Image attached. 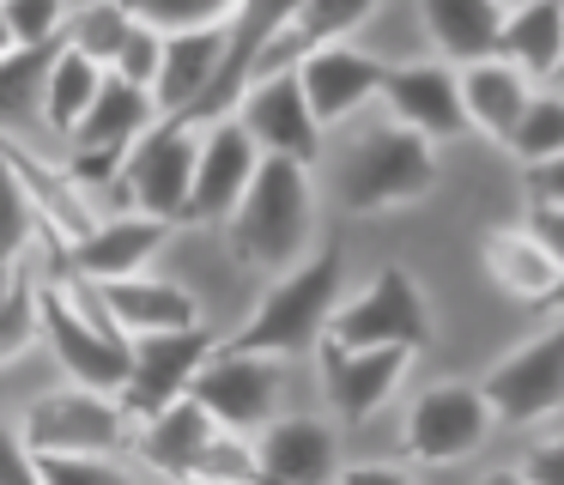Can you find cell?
<instances>
[{
	"label": "cell",
	"mask_w": 564,
	"mask_h": 485,
	"mask_svg": "<svg viewBox=\"0 0 564 485\" xmlns=\"http://www.w3.org/2000/svg\"><path fill=\"white\" fill-rule=\"evenodd\" d=\"M310 225H316V188H310V164L292 158H261L256 182H249L243 206L231 218V249L237 261L268 267V273H292L310 261Z\"/></svg>",
	"instance_id": "6da1fadb"
},
{
	"label": "cell",
	"mask_w": 564,
	"mask_h": 485,
	"mask_svg": "<svg viewBox=\"0 0 564 485\" xmlns=\"http://www.w3.org/2000/svg\"><path fill=\"white\" fill-rule=\"evenodd\" d=\"M340 279H346L340 249L310 255L304 267H292V273L256 303V315L225 340V352L285 358V352H304V346H316V340H328V322H334V310H340Z\"/></svg>",
	"instance_id": "7a4b0ae2"
},
{
	"label": "cell",
	"mask_w": 564,
	"mask_h": 485,
	"mask_svg": "<svg viewBox=\"0 0 564 485\" xmlns=\"http://www.w3.org/2000/svg\"><path fill=\"white\" fill-rule=\"evenodd\" d=\"M43 340L55 364L74 376V388L91 395H122L128 382V340L110 327L98 291L86 279H43Z\"/></svg>",
	"instance_id": "3957f363"
},
{
	"label": "cell",
	"mask_w": 564,
	"mask_h": 485,
	"mask_svg": "<svg viewBox=\"0 0 564 485\" xmlns=\"http://www.w3.org/2000/svg\"><path fill=\"white\" fill-rule=\"evenodd\" d=\"M431 182H437V146L394 128V121L365 133L334 170V194L346 213H389V206L419 201Z\"/></svg>",
	"instance_id": "277c9868"
},
{
	"label": "cell",
	"mask_w": 564,
	"mask_h": 485,
	"mask_svg": "<svg viewBox=\"0 0 564 485\" xmlns=\"http://www.w3.org/2000/svg\"><path fill=\"white\" fill-rule=\"evenodd\" d=\"M195 164H200V128L195 121H159L147 140L128 152L110 188L122 194L128 218H152V225H183L188 194H195Z\"/></svg>",
	"instance_id": "5b68a950"
},
{
	"label": "cell",
	"mask_w": 564,
	"mask_h": 485,
	"mask_svg": "<svg viewBox=\"0 0 564 485\" xmlns=\"http://www.w3.org/2000/svg\"><path fill=\"white\" fill-rule=\"evenodd\" d=\"M128 412L116 395H91V388H50L37 407L25 412L19 436L37 461H110L128 443Z\"/></svg>",
	"instance_id": "8992f818"
},
{
	"label": "cell",
	"mask_w": 564,
	"mask_h": 485,
	"mask_svg": "<svg viewBox=\"0 0 564 485\" xmlns=\"http://www.w3.org/2000/svg\"><path fill=\"white\" fill-rule=\"evenodd\" d=\"M328 340L346 352H413L431 340V310H425V291L413 285L406 267H382L358 298H346L328 322Z\"/></svg>",
	"instance_id": "52a82bcc"
},
{
	"label": "cell",
	"mask_w": 564,
	"mask_h": 485,
	"mask_svg": "<svg viewBox=\"0 0 564 485\" xmlns=\"http://www.w3.org/2000/svg\"><path fill=\"white\" fill-rule=\"evenodd\" d=\"M159 104H152V91H140V85L128 79H104L98 104L86 109V121H79L74 133H67V146H74V182H116V170L128 164V152H134L140 140H147L152 128H159Z\"/></svg>",
	"instance_id": "ba28073f"
},
{
	"label": "cell",
	"mask_w": 564,
	"mask_h": 485,
	"mask_svg": "<svg viewBox=\"0 0 564 485\" xmlns=\"http://www.w3.org/2000/svg\"><path fill=\"white\" fill-rule=\"evenodd\" d=\"M213 334L207 327H183V334H152V340H134L128 346V382H122V412L128 419H159L164 407H176V400H188V388H195V376L207 370L213 358Z\"/></svg>",
	"instance_id": "9c48e42d"
},
{
	"label": "cell",
	"mask_w": 564,
	"mask_h": 485,
	"mask_svg": "<svg viewBox=\"0 0 564 485\" xmlns=\"http://www.w3.org/2000/svg\"><path fill=\"white\" fill-rule=\"evenodd\" d=\"M280 358H256V352H213L207 370L195 376V388L188 395L200 400V412H207L219 431L231 436H256L261 424H273V400H280Z\"/></svg>",
	"instance_id": "30bf717a"
},
{
	"label": "cell",
	"mask_w": 564,
	"mask_h": 485,
	"mask_svg": "<svg viewBox=\"0 0 564 485\" xmlns=\"http://www.w3.org/2000/svg\"><path fill=\"white\" fill-rule=\"evenodd\" d=\"M479 395H486L491 419H510V424H540L546 412H558L564 407V322L491 364Z\"/></svg>",
	"instance_id": "8fae6325"
},
{
	"label": "cell",
	"mask_w": 564,
	"mask_h": 485,
	"mask_svg": "<svg viewBox=\"0 0 564 485\" xmlns=\"http://www.w3.org/2000/svg\"><path fill=\"white\" fill-rule=\"evenodd\" d=\"M491 431V407L479 382H431L425 395L406 407V455L425 467H449V461L474 455Z\"/></svg>",
	"instance_id": "7c38bea8"
},
{
	"label": "cell",
	"mask_w": 564,
	"mask_h": 485,
	"mask_svg": "<svg viewBox=\"0 0 564 485\" xmlns=\"http://www.w3.org/2000/svg\"><path fill=\"white\" fill-rule=\"evenodd\" d=\"M256 170H261V152L243 133V121L237 116L207 121L200 128V164H195V194H188L183 225H231L249 182H256Z\"/></svg>",
	"instance_id": "4fadbf2b"
},
{
	"label": "cell",
	"mask_w": 564,
	"mask_h": 485,
	"mask_svg": "<svg viewBox=\"0 0 564 485\" xmlns=\"http://www.w3.org/2000/svg\"><path fill=\"white\" fill-rule=\"evenodd\" d=\"M237 121H243V133L256 140L261 158L310 164L322 152V128L304 104L297 73H261V79H249V91L237 97Z\"/></svg>",
	"instance_id": "5bb4252c"
},
{
	"label": "cell",
	"mask_w": 564,
	"mask_h": 485,
	"mask_svg": "<svg viewBox=\"0 0 564 485\" xmlns=\"http://www.w3.org/2000/svg\"><path fill=\"white\" fill-rule=\"evenodd\" d=\"M231 24H207V31H183V36H164V67L159 85H152V104H159L164 121H195L207 109V97L219 91V73L231 61Z\"/></svg>",
	"instance_id": "9a60e30c"
},
{
	"label": "cell",
	"mask_w": 564,
	"mask_h": 485,
	"mask_svg": "<svg viewBox=\"0 0 564 485\" xmlns=\"http://www.w3.org/2000/svg\"><path fill=\"white\" fill-rule=\"evenodd\" d=\"M256 485H334L340 479V436L322 419H273L256 436Z\"/></svg>",
	"instance_id": "2e32d148"
},
{
	"label": "cell",
	"mask_w": 564,
	"mask_h": 485,
	"mask_svg": "<svg viewBox=\"0 0 564 485\" xmlns=\"http://www.w3.org/2000/svg\"><path fill=\"white\" fill-rule=\"evenodd\" d=\"M292 73H297V85H304V104H310V116H316V128L346 121L358 104L382 97V85H389V67L358 43H328V48H316V55H304Z\"/></svg>",
	"instance_id": "e0dca14e"
},
{
	"label": "cell",
	"mask_w": 564,
	"mask_h": 485,
	"mask_svg": "<svg viewBox=\"0 0 564 485\" xmlns=\"http://www.w3.org/2000/svg\"><path fill=\"white\" fill-rule=\"evenodd\" d=\"M389 116L394 128L419 133V140H449V133L467 128L462 109V73L437 67V61H406V67H389Z\"/></svg>",
	"instance_id": "ac0fdd59"
},
{
	"label": "cell",
	"mask_w": 564,
	"mask_h": 485,
	"mask_svg": "<svg viewBox=\"0 0 564 485\" xmlns=\"http://www.w3.org/2000/svg\"><path fill=\"white\" fill-rule=\"evenodd\" d=\"M164 230H171V225L116 213V218H104V225H91L74 249H62V267H67V279H86V285L140 279V273H147V261L164 249Z\"/></svg>",
	"instance_id": "d6986e66"
},
{
	"label": "cell",
	"mask_w": 564,
	"mask_h": 485,
	"mask_svg": "<svg viewBox=\"0 0 564 485\" xmlns=\"http://www.w3.org/2000/svg\"><path fill=\"white\" fill-rule=\"evenodd\" d=\"M104 303V315H110V327L134 346V340H152V334H183V327H200V310L195 298H188L183 285H171V279H116V285H91Z\"/></svg>",
	"instance_id": "ffe728a7"
},
{
	"label": "cell",
	"mask_w": 564,
	"mask_h": 485,
	"mask_svg": "<svg viewBox=\"0 0 564 485\" xmlns=\"http://www.w3.org/2000/svg\"><path fill=\"white\" fill-rule=\"evenodd\" d=\"M406 358L413 352H346L334 340H322V376H328V400L340 419H370L382 400L394 395V382L406 376Z\"/></svg>",
	"instance_id": "44dd1931"
},
{
	"label": "cell",
	"mask_w": 564,
	"mask_h": 485,
	"mask_svg": "<svg viewBox=\"0 0 564 485\" xmlns=\"http://www.w3.org/2000/svg\"><path fill=\"white\" fill-rule=\"evenodd\" d=\"M213 436H219V424H213L207 412H200V400L188 395V400H176V407H164L159 419L140 424L134 449H140V461H147L152 473H164L171 485H195V467L213 449Z\"/></svg>",
	"instance_id": "7402d4cb"
},
{
	"label": "cell",
	"mask_w": 564,
	"mask_h": 485,
	"mask_svg": "<svg viewBox=\"0 0 564 485\" xmlns=\"http://www.w3.org/2000/svg\"><path fill=\"white\" fill-rule=\"evenodd\" d=\"M503 12L510 7H498V0H425L419 19H425L431 43L467 73V67H479V61H498Z\"/></svg>",
	"instance_id": "603a6c76"
},
{
	"label": "cell",
	"mask_w": 564,
	"mask_h": 485,
	"mask_svg": "<svg viewBox=\"0 0 564 485\" xmlns=\"http://www.w3.org/2000/svg\"><path fill=\"white\" fill-rule=\"evenodd\" d=\"M498 61H510L528 85L558 79V67H564V0H528V7L503 12Z\"/></svg>",
	"instance_id": "cb8c5ba5"
},
{
	"label": "cell",
	"mask_w": 564,
	"mask_h": 485,
	"mask_svg": "<svg viewBox=\"0 0 564 485\" xmlns=\"http://www.w3.org/2000/svg\"><path fill=\"white\" fill-rule=\"evenodd\" d=\"M534 104V85L510 67V61H479V67L462 73V109H467V128H479L486 140L510 146L516 121L528 116Z\"/></svg>",
	"instance_id": "d4e9b609"
},
{
	"label": "cell",
	"mask_w": 564,
	"mask_h": 485,
	"mask_svg": "<svg viewBox=\"0 0 564 485\" xmlns=\"http://www.w3.org/2000/svg\"><path fill=\"white\" fill-rule=\"evenodd\" d=\"M486 273L498 279V291H510V298H528V303H546L552 285H558V267H552V255L540 249L534 237H528L522 225H503V230H486Z\"/></svg>",
	"instance_id": "484cf974"
},
{
	"label": "cell",
	"mask_w": 564,
	"mask_h": 485,
	"mask_svg": "<svg viewBox=\"0 0 564 485\" xmlns=\"http://www.w3.org/2000/svg\"><path fill=\"white\" fill-rule=\"evenodd\" d=\"M104 79H110V73H104L98 61H86L79 48L62 43V55H55L50 79H43V121H50L55 133H74L79 121H86V109L98 104Z\"/></svg>",
	"instance_id": "4316f807"
},
{
	"label": "cell",
	"mask_w": 564,
	"mask_h": 485,
	"mask_svg": "<svg viewBox=\"0 0 564 485\" xmlns=\"http://www.w3.org/2000/svg\"><path fill=\"white\" fill-rule=\"evenodd\" d=\"M55 48H13V55L0 61V128H25L31 116H43V79H50Z\"/></svg>",
	"instance_id": "83f0119b"
},
{
	"label": "cell",
	"mask_w": 564,
	"mask_h": 485,
	"mask_svg": "<svg viewBox=\"0 0 564 485\" xmlns=\"http://www.w3.org/2000/svg\"><path fill=\"white\" fill-rule=\"evenodd\" d=\"M128 31H134V12L122 7V0H98V7H74L67 12V48H79L86 61H98L104 73L116 67V55H122Z\"/></svg>",
	"instance_id": "f1b7e54d"
},
{
	"label": "cell",
	"mask_w": 564,
	"mask_h": 485,
	"mask_svg": "<svg viewBox=\"0 0 564 485\" xmlns=\"http://www.w3.org/2000/svg\"><path fill=\"white\" fill-rule=\"evenodd\" d=\"M31 340H43V279L31 273V261H19L0 298V364L31 352Z\"/></svg>",
	"instance_id": "f546056e"
},
{
	"label": "cell",
	"mask_w": 564,
	"mask_h": 485,
	"mask_svg": "<svg viewBox=\"0 0 564 485\" xmlns=\"http://www.w3.org/2000/svg\"><path fill=\"white\" fill-rule=\"evenodd\" d=\"M503 152H510L522 170L564 158V97H534V104H528V116L516 121V133H510V146H503Z\"/></svg>",
	"instance_id": "4dcf8cb0"
},
{
	"label": "cell",
	"mask_w": 564,
	"mask_h": 485,
	"mask_svg": "<svg viewBox=\"0 0 564 485\" xmlns=\"http://www.w3.org/2000/svg\"><path fill=\"white\" fill-rule=\"evenodd\" d=\"M37 213H31L25 188H19V170L13 158H7V146H0V267L13 273L19 261H31V237H37Z\"/></svg>",
	"instance_id": "1f68e13d"
},
{
	"label": "cell",
	"mask_w": 564,
	"mask_h": 485,
	"mask_svg": "<svg viewBox=\"0 0 564 485\" xmlns=\"http://www.w3.org/2000/svg\"><path fill=\"white\" fill-rule=\"evenodd\" d=\"M140 24H152L159 36H183V31H207V24H225L237 7H225V0H134Z\"/></svg>",
	"instance_id": "d6a6232c"
},
{
	"label": "cell",
	"mask_w": 564,
	"mask_h": 485,
	"mask_svg": "<svg viewBox=\"0 0 564 485\" xmlns=\"http://www.w3.org/2000/svg\"><path fill=\"white\" fill-rule=\"evenodd\" d=\"M7 31H13V48H55L67 36V7L62 0H7Z\"/></svg>",
	"instance_id": "836d02e7"
},
{
	"label": "cell",
	"mask_w": 564,
	"mask_h": 485,
	"mask_svg": "<svg viewBox=\"0 0 564 485\" xmlns=\"http://www.w3.org/2000/svg\"><path fill=\"white\" fill-rule=\"evenodd\" d=\"M195 485H256V443L219 431L213 449L200 455V467H195Z\"/></svg>",
	"instance_id": "e575fe53"
},
{
	"label": "cell",
	"mask_w": 564,
	"mask_h": 485,
	"mask_svg": "<svg viewBox=\"0 0 564 485\" xmlns=\"http://www.w3.org/2000/svg\"><path fill=\"white\" fill-rule=\"evenodd\" d=\"M159 67H164V36L134 19V31H128V43H122V55H116L110 73L128 85H140V91H152V85H159Z\"/></svg>",
	"instance_id": "d590c367"
},
{
	"label": "cell",
	"mask_w": 564,
	"mask_h": 485,
	"mask_svg": "<svg viewBox=\"0 0 564 485\" xmlns=\"http://www.w3.org/2000/svg\"><path fill=\"white\" fill-rule=\"evenodd\" d=\"M43 485H140L116 461H43Z\"/></svg>",
	"instance_id": "8d00e7d4"
},
{
	"label": "cell",
	"mask_w": 564,
	"mask_h": 485,
	"mask_svg": "<svg viewBox=\"0 0 564 485\" xmlns=\"http://www.w3.org/2000/svg\"><path fill=\"white\" fill-rule=\"evenodd\" d=\"M0 485H43V461L25 449L13 424H0Z\"/></svg>",
	"instance_id": "74e56055"
},
{
	"label": "cell",
	"mask_w": 564,
	"mask_h": 485,
	"mask_svg": "<svg viewBox=\"0 0 564 485\" xmlns=\"http://www.w3.org/2000/svg\"><path fill=\"white\" fill-rule=\"evenodd\" d=\"M522 230H528V237H534L540 249L552 255V267L564 273V206H528Z\"/></svg>",
	"instance_id": "f35d334b"
},
{
	"label": "cell",
	"mask_w": 564,
	"mask_h": 485,
	"mask_svg": "<svg viewBox=\"0 0 564 485\" xmlns=\"http://www.w3.org/2000/svg\"><path fill=\"white\" fill-rule=\"evenodd\" d=\"M522 479H528V485H564V436H546V443L528 449Z\"/></svg>",
	"instance_id": "ab89813d"
},
{
	"label": "cell",
	"mask_w": 564,
	"mask_h": 485,
	"mask_svg": "<svg viewBox=\"0 0 564 485\" xmlns=\"http://www.w3.org/2000/svg\"><path fill=\"white\" fill-rule=\"evenodd\" d=\"M528 194H534V206H564V158L528 170Z\"/></svg>",
	"instance_id": "60d3db41"
},
{
	"label": "cell",
	"mask_w": 564,
	"mask_h": 485,
	"mask_svg": "<svg viewBox=\"0 0 564 485\" xmlns=\"http://www.w3.org/2000/svg\"><path fill=\"white\" fill-rule=\"evenodd\" d=\"M334 485H413V473L370 461V467H340V479H334Z\"/></svg>",
	"instance_id": "b9f144b4"
},
{
	"label": "cell",
	"mask_w": 564,
	"mask_h": 485,
	"mask_svg": "<svg viewBox=\"0 0 564 485\" xmlns=\"http://www.w3.org/2000/svg\"><path fill=\"white\" fill-rule=\"evenodd\" d=\"M479 485H528V479H522V467H498V473H486Z\"/></svg>",
	"instance_id": "7bdbcfd3"
},
{
	"label": "cell",
	"mask_w": 564,
	"mask_h": 485,
	"mask_svg": "<svg viewBox=\"0 0 564 485\" xmlns=\"http://www.w3.org/2000/svg\"><path fill=\"white\" fill-rule=\"evenodd\" d=\"M13 55V31H7V7H0V61Z\"/></svg>",
	"instance_id": "ee69618b"
},
{
	"label": "cell",
	"mask_w": 564,
	"mask_h": 485,
	"mask_svg": "<svg viewBox=\"0 0 564 485\" xmlns=\"http://www.w3.org/2000/svg\"><path fill=\"white\" fill-rule=\"evenodd\" d=\"M540 310H552V315H564V279H558V285H552V298H546V303H540Z\"/></svg>",
	"instance_id": "f6af8a7d"
},
{
	"label": "cell",
	"mask_w": 564,
	"mask_h": 485,
	"mask_svg": "<svg viewBox=\"0 0 564 485\" xmlns=\"http://www.w3.org/2000/svg\"><path fill=\"white\" fill-rule=\"evenodd\" d=\"M7 279H13V273H7V267H0V298H7Z\"/></svg>",
	"instance_id": "bcb514c9"
},
{
	"label": "cell",
	"mask_w": 564,
	"mask_h": 485,
	"mask_svg": "<svg viewBox=\"0 0 564 485\" xmlns=\"http://www.w3.org/2000/svg\"><path fill=\"white\" fill-rule=\"evenodd\" d=\"M558 79H564V67H558Z\"/></svg>",
	"instance_id": "7dc6e473"
}]
</instances>
